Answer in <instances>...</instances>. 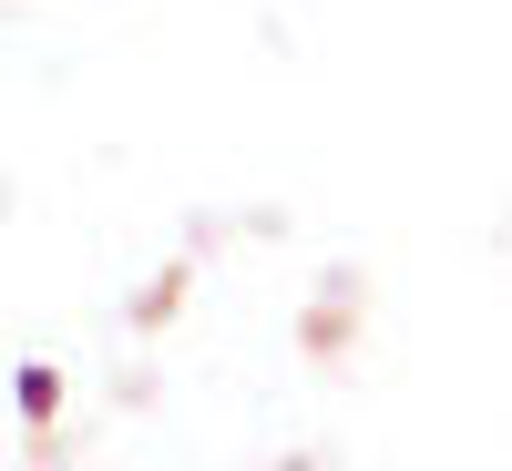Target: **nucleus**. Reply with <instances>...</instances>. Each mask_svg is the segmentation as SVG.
Returning a JSON list of instances; mask_svg holds the SVG:
<instances>
[{
	"label": "nucleus",
	"instance_id": "obj_1",
	"mask_svg": "<svg viewBox=\"0 0 512 471\" xmlns=\"http://www.w3.org/2000/svg\"><path fill=\"white\" fill-rule=\"evenodd\" d=\"M52 400H62V379H52V369H21V379H11V410H21V420H41Z\"/></svg>",
	"mask_w": 512,
	"mask_h": 471
}]
</instances>
